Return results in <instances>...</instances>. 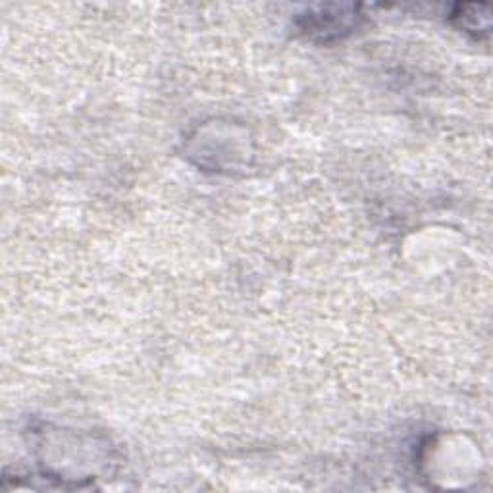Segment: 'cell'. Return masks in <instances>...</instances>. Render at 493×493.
Returning <instances> with one entry per match:
<instances>
[{
    "instance_id": "obj_1",
    "label": "cell",
    "mask_w": 493,
    "mask_h": 493,
    "mask_svg": "<svg viewBox=\"0 0 493 493\" xmlns=\"http://www.w3.org/2000/svg\"><path fill=\"white\" fill-rule=\"evenodd\" d=\"M322 12L320 14H313L308 16V23L305 26V29L308 33H320L326 37L331 33V35H339L338 31H347L351 26H353V20L356 16V10L353 6H341L339 14H328V6L320 8Z\"/></svg>"
},
{
    "instance_id": "obj_2",
    "label": "cell",
    "mask_w": 493,
    "mask_h": 493,
    "mask_svg": "<svg viewBox=\"0 0 493 493\" xmlns=\"http://www.w3.org/2000/svg\"><path fill=\"white\" fill-rule=\"evenodd\" d=\"M453 21L466 33H489V10L486 4H457L451 14Z\"/></svg>"
}]
</instances>
